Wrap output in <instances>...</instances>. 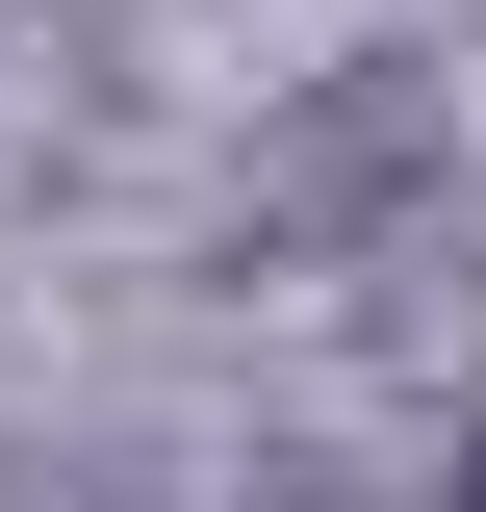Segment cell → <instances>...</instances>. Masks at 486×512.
<instances>
[{"mask_svg":"<svg viewBox=\"0 0 486 512\" xmlns=\"http://www.w3.org/2000/svg\"><path fill=\"white\" fill-rule=\"evenodd\" d=\"M461 512H486V461H461Z\"/></svg>","mask_w":486,"mask_h":512,"instance_id":"cell-1","label":"cell"}]
</instances>
